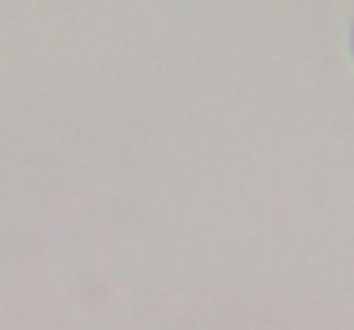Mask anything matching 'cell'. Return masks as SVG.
Returning <instances> with one entry per match:
<instances>
[{"instance_id":"6da1fadb","label":"cell","mask_w":354,"mask_h":330,"mask_svg":"<svg viewBox=\"0 0 354 330\" xmlns=\"http://www.w3.org/2000/svg\"><path fill=\"white\" fill-rule=\"evenodd\" d=\"M351 45H354V28H351Z\"/></svg>"}]
</instances>
